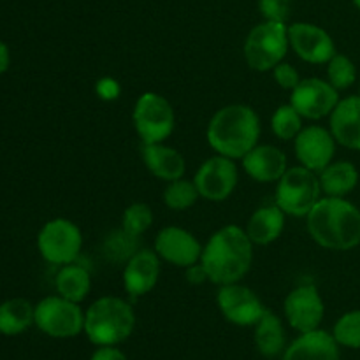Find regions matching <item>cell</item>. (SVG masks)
Wrapping results in <instances>:
<instances>
[{
	"mask_svg": "<svg viewBox=\"0 0 360 360\" xmlns=\"http://www.w3.org/2000/svg\"><path fill=\"white\" fill-rule=\"evenodd\" d=\"M354 6L357 7V9L360 11V0H354Z\"/></svg>",
	"mask_w": 360,
	"mask_h": 360,
	"instance_id": "f35d334b",
	"label": "cell"
},
{
	"mask_svg": "<svg viewBox=\"0 0 360 360\" xmlns=\"http://www.w3.org/2000/svg\"><path fill=\"white\" fill-rule=\"evenodd\" d=\"M155 252L165 262L176 267H190L202 255L199 239L181 227H164L155 238Z\"/></svg>",
	"mask_w": 360,
	"mask_h": 360,
	"instance_id": "2e32d148",
	"label": "cell"
},
{
	"mask_svg": "<svg viewBox=\"0 0 360 360\" xmlns=\"http://www.w3.org/2000/svg\"><path fill=\"white\" fill-rule=\"evenodd\" d=\"M206 136L217 155L241 160L259 144L260 118L250 105L229 104L214 112Z\"/></svg>",
	"mask_w": 360,
	"mask_h": 360,
	"instance_id": "3957f363",
	"label": "cell"
},
{
	"mask_svg": "<svg viewBox=\"0 0 360 360\" xmlns=\"http://www.w3.org/2000/svg\"><path fill=\"white\" fill-rule=\"evenodd\" d=\"M95 91L102 101H116L122 94V86L115 77H102L95 84Z\"/></svg>",
	"mask_w": 360,
	"mask_h": 360,
	"instance_id": "e575fe53",
	"label": "cell"
},
{
	"mask_svg": "<svg viewBox=\"0 0 360 360\" xmlns=\"http://www.w3.org/2000/svg\"><path fill=\"white\" fill-rule=\"evenodd\" d=\"M160 276V257L153 250H139L123 269V287L130 297H143L151 292Z\"/></svg>",
	"mask_w": 360,
	"mask_h": 360,
	"instance_id": "e0dca14e",
	"label": "cell"
},
{
	"mask_svg": "<svg viewBox=\"0 0 360 360\" xmlns=\"http://www.w3.org/2000/svg\"><path fill=\"white\" fill-rule=\"evenodd\" d=\"M238 179L239 172L236 162L224 155H214L200 164L193 183L202 199L220 202L232 195L238 186Z\"/></svg>",
	"mask_w": 360,
	"mask_h": 360,
	"instance_id": "30bf717a",
	"label": "cell"
},
{
	"mask_svg": "<svg viewBox=\"0 0 360 360\" xmlns=\"http://www.w3.org/2000/svg\"><path fill=\"white\" fill-rule=\"evenodd\" d=\"M35 323V306L23 297L7 299L0 304V334L18 336Z\"/></svg>",
	"mask_w": 360,
	"mask_h": 360,
	"instance_id": "cb8c5ba5",
	"label": "cell"
},
{
	"mask_svg": "<svg viewBox=\"0 0 360 360\" xmlns=\"http://www.w3.org/2000/svg\"><path fill=\"white\" fill-rule=\"evenodd\" d=\"M329 118V130L336 143L360 151V95L341 98Z\"/></svg>",
	"mask_w": 360,
	"mask_h": 360,
	"instance_id": "d6986e66",
	"label": "cell"
},
{
	"mask_svg": "<svg viewBox=\"0 0 360 360\" xmlns=\"http://www.w3.org/2000/svg\"><path fill=\"white\" fill-rule=\"evenodd\" d=\"M340 91L320 77H308L292 90L290 104L295 111L308 120H322L330 116L340 102Z\"/></svg>",
	"mask_w": 360,
	"mask_h": 360,
	"instance_id": "4fadbf2b",
	"label": "cell"
},
{
	"mask_svg": "<svg viewBox=\"0 0 360 360\" xmlns=\"http://www.w3.org/2000/svg\"><path fill=\"white\" fill-rule=\"evenodd\" d=\"M288 39L290 48L295 55L308 63H327L336 55V44L327 30L306 21H295L288 25Z\"/></svg>",
	"mask_w": 360,
	"mask_h": 360,
	"instance_id": "5bb4252c",
	"label": "cell"
},
{
	"mask_svg": "<svg viewBox=\"0 0 360 360\" xmlns=\"http://www.w3.org/2000/svg\"><path fill=\"white\" fill-rule=\"evenodd\" d=\"M199 190H197L195 183L188 181V179H174L169 181L167 188L164 190V202L169 210L172 211H185L195 204L199 199Z\"/></svg>",
	"mask_w": 360,
	"mask_h": 360,
	"instance_id": "f1b7e54d",
	"label": "cell"
},
{
	"mask_svg": "<svg viewBox=\"0 0 360 360\" xmlns=\"http://www.w3.org/2000/svg\"><path fill=\"white\" fill-rule=\"evenodd\" d=\"M102 252H104L105 259L111 260V262L127 264L137 252H139V238L130 234V232H127L125 229L112 231L111 234L105 236L104 245H102Z\"/></svg>",
	"mask_w": 360,
	"mask_h": 360,
	"instance_id": "4316f807",
	"label": "cell"
},
{
	"mask_svg": "<svg viewBox=\"0 0 360 360\" xmlns=\"http://www.w3.org/2000/svg\"><path fill=\"white\" fill-rule=\"evenodd\" d=\"M274 81L278 83V86H281L283 90H294L299 83H301V77H299V72L290 65V63H278L273 69Z\"/></svg>",
	"mask_w": 360,
	"mask_h": 360,
	"instance_id": "836d02e7",
	"label": "cell"
},
{
	"mask_svg": "<svg viewBox=\"0 0 360 360\" xmlns=\"http://www.w3.org/2000/svg\"><path fill=\"white\" fill-rule=\"evenodd\" d=\"M294 148L299 164L320 174L334 160L336 139L330 130L320 125H309L297 134Z\"/></svg>",
	"mask_w": 360,
	"mask_h": 360,
	"instance_id": "9a60e30c",
	"label": "cell"
},
{
	"mask_svg": "<svg viewBox=\"0 0 360 360\" xmlns=\"http://www.w3.org/2000/svg\"><path fill=\"white\" fill-rule=\"evenodd\" d=\"M153 224V211L148 204L134 202L123 211L122 217V229L134 236H143Z\"/></svg>",
	"mask_w": 360,
	"mask_h": 360,
	"instance_id": "1f68e13d",
	"label": "cell"
},
{
	"mask_svg": "<svg viewBox=\"0 0 360 360\" xmlns=\"http://www.w3.org/2000/svg\"><path fill=\"white\" fill-rule=\"evenodd\" d=\"M55 287L58 295L79 304L90 294L91 276L86 267L79 264H65L56 274Z\"/></svg>",
	"mask_w": 360,
	"mask_h": 360,
	"instance_id": "d4e9b609",
	"label": "cell"
},
{
	"mask_svg": "<svg viewBox=\"0 0 360 360\" xmlns=\"http://www.w3.org/2000/svg\"><path fill=\"white\" fill-rule=\"evenodd\" d=\"M136 327V313L130 302L115 295L97 299L84 313V334L97 347H116Z\"/></svg>",
	"mask_w": 360,
	"mask_h": 360,
	"instance_id": "277c9868",
	"label": "cell"
},
{
	"mask_svg": "<svg viewBox=\"0 0 360 360\" xmlns=\"http://www.w3.org/2000/svg\"><path fill=\"white\" fill-rule=\"evenodd\" d=\"M35 326L56 340L76 338L84 330V313L77 302L62 295H49L35 304Z\"/></svg>",
	"mask_w": 360,
	"mask_h": 360,
	"instance_id": "ba28073f",
	"label": "cell"
},
{
	"mask_svg": "<svg viewBox=\"0 0 360 360\" xmlns=\"http://www.w3.org/2000/svg\"><path fill=\"white\" fill-rule=\"evenodd\" d=\"M11 65V51H9V46L0 39V76L4 72H7Z\"/></svg>",
	"mask_w": 360,
	"mask_h": 360,
	"instance_id": "74e56055",
	"label": "cell"
},
{
	"mask_svg": "<svg viewBox=\"0 0 360 360\" xmlns=\"http://www.w3.org/2000/svg\"><path fill=\"white\" fill-rule=\"evenodd\" d=\"M90 360H129L127 355L116 347H98L97 350L91 354Z\"/></svg>",
	"mask_w": 360,
	"mask_h": 360,
	"instance_id": "d590c367",
	"label": "cell"
},
{
	"mask_svg": "<svg viewBox=\"0 0 360 360\" xmlns=\"http://www.w3.org/2000/svg\"><path fill=\"white\" fill-rule=\"evenodd\" d=\"M334 340L338 341L340 347L360 348V309H354L341 316L333 329Z\"/></svg>",
	"mask_w": 360,
	"mask_h": 360,
	"instance_id": "4dcf8cb0",
	"label": "cell"
},
{
	"mask_svg": "<svg viewBox=\"0 0 360 360\" xmlns=\"http://www.w3.org/2000/svg\"><path fill=\"white\" fill-rule=\"evenodd\" d=\"M306 218L309 236L322 248L347 252L360 245V210L347 197H322Z\"/></svg>",
	"mask_w": 360,
	"mask_h": 360,
	"instance_id": "6da1fadb",
	"label": "cell"
},
{
	"mask_svg": "<svg viewBox=\"0 0 360 360\" xmlns=\"http://www.w3.org/2000/svg\"><path fill=\"white\" fill-rule=\"evenodd\" d=\"M217 304L221 315L231 323L239 327L257 326L262 315L266 313L262 301L252 288L238 283L220 285L217 294Z\"/></svg>",
	"mask_w": 360,
	"mask_h": 360,
	"instance_id": "7c38bea8",
	"label": "cell"
},
{
	"mask_svg": "<svg viewBox=\"0 0 360 360\" xmlns=\"http://www.w3.org/2000/svg\"><path fill=\"white\" fill-rule=\"evenodd\" d=\"M241 160L246 174L259 183H278L288 169L287 155L273 144H257Z\"/></svg>",
	"mask_w": 360,
	"mask_h": 360,
	"instance_id": "ac0fdd59",
	"label": "cell"
},
{
	"mask_svg": "<svg viewBox=\"0 0 360 360\" xmlns=\"http://www.w3.org/2000/svg\"><path fill=\"white\" fill-rule=\"evenodd\" d=\"M186 280H188V283L192 285H200L204 283V281L210 280V276H207L206 269H204V266L200 262L193 264V266L186 267Z\"/></svg>",
	"mask_w": 360,
	"mask_h": 360,
	"instance_id": "8d00e7d4",
	"label": "cell"
},
{
	"mask_svg": "<svg viewBox=\"0 0 360 360\" xmlns=\"http://www.w3.org/2000/svg\"><path fill=\"white\" fill-rule=\"evenodd\" d=\"M141 155H143V162L148 171L157 176L158 179L174 181L185 174V158L176 148L167 146L164 143L143 144Z\"/></svg>",
	"mask_w": 360,
	"mask_h": 360,
	"instance_id": "44dd1931",
	"label": "cell"
},
{
	"mask_svg": "<svg viewBox=\"0 0 360 360\" xmlns=\"http://www.w3.org/2000/svg\"><path fill=\"white\" fill-rule=\"evenodd\" d=\"M285 229V213L276 202L260 206L246 224V234L253 245L266 246L276 241Z\"/></svg>",
	"mask_w": 360,
	"mask_h": 360,
	"instance_id": "7402d4cb",
	"label": "cell"
},
{
	"mask_svg": "<svg viewBox=\"0 0 360 360\" xmlns=\"http://www.w3.org/2000/svg\"><path fill=\"white\" fill-rule=\"evenodd\" d=\"M283 360H341L340 345L333 334L316 329L301 334L285 350Z\"/></svg>",
	"mask_w": 360,
	"mask_h": 360,
	"instance_id": "ffe728a7",
	"label": "cell"
},
{
	"mask_svg": "<svg viewBox=\"0 0 360 360\" xmlns=\"http://www.w3.org/2000/svg\"><path fill=\"white\" fill-rule=\"evenodd\" d=\"M283 311L290 327L304 334L319 329L326 315V306L315 285L302 283L288 292L283 302Z\"/></svg>",
	"mask_w": 360,
	"mask_h": 360,
	"instance_id": "8fae6325",
	"label": "cell"
},
{
	"mask_svg": "<svg viewBox=\"0 0 360 360\" xmlns=\"http://www.w3.org/2000/svg\"><path fill=\"white\" fill-rule=\"evenodd\" d=\"M255 345L260 354L274 359L285 350V329L280 316L266 309L262 319L255 326Z\"/></svg>",
	"mask_w": 360,
	"mask_h": 360,
	"instance_id": "484cf974",
	"label": "cell"
},
{
	"mask_svg": "<svg viewBox=\"0 0 360 360\" xmlns=\"http://www.w3.org/2000/svg\"><path fill=\"white\" fill-rule=\"evenodd\" d=\"M322 199V186L316 172L297 165V167L287 169L276 185V200L278 206L283 210L285 214L290 217H308L319 200Z\"/></svg>",
	"mask_w": 360,
	"mask_h": 360,
	"instance_id": "8992f818",
	"label": "cell"
},
{
	"mask_svg": "<svg viewBox=\"0 0 360 360\" xmlns=\"http://www.w3.org/2000/svg\"><path fill=\"white\" fill-rule=\"evenodd\" d=\"M327 81L340 90H348L357 81V67L347 55L336 53L327 62Z\"/></svg>",
	"mask_w": 360,
	"mask_h": 360,
	"instance_id": "f546056e",
	"label": "cell"
},
{
	"mask_svg": "<svg viewBox=\"0 0 360 360\" xmlns=\"http://www.w3.org/2000/svg\"><path fill=\"white\" fill-rule=\"evenodd\" d=\"M199 262L213 283H238L252 267L253 243L250 241L245 229L225 225L211 236L206 246H202Z\"/></svg>",
	"mask_w": 360,
	"mask_h": 360,
	"instance_id": "7a4b0ae2",
	"label": "cell"
},
{
	"mask_svg": "<svg viewBox=\"0 0 360 360\" xmlns=\"http://www.w3.org/2000/svg\"><path fill=\"white\" fill-rule=\"evenodd\" d=\"M288 48H290L288 25L281 21L264 20L246 35L243 51L250 69L257 72H267L283 62Z\"/></svg>",
	"mask_w": 360,
	"mask_h": 360,
	"instance_id": "5b68a950",
	"label": "cell"
},
{
	"mask_svg": "<svg viewBox=\"0 0 360 360\" xmlns=\"http://www.w3.org/2000/svg\"><path fill=\"white\" fill-rule=\"evenodd\" d=\"M320 186L327 197H347L359 185V171L352 162H330L320 172Z\"/></svg>",
	"mask_w": 360,
	"mask_h": 360,
	"instance_id": "603a6c76",
	"label": "cell"
},
{
	"mask_svg": "<svg viewBox=\"0 0 360 360\" xmlns=\"http://www.w3.org/2000/svg\"><path fill=\"white\" fill-rule=\"evenodd\" d=\"M271 129H273L274 136L280 137L281 141H292L304 129L302 127V116L288 102V104L276 108V111L273 112V116H271Z\"/></svg>",
	"mask_w": 360,
	"mask_h": 360,
	"instance_id": "83f0119b",
	"label": "cell"
},
{
	"mask_svg": "<svg viewBox=\"0 0 360 360\" xmlns=\"http://www.w3.org/2000/svg\"><path fill=\"white\" fill-rule=\"evenodd\" d=\"M259 11L264 20L287 23L290 18L292 0H259Z\"/></svg>",
	"mask_w": 360,
	"mask_h": 360,
	"instance_id": "d6a6232c",
	"label": "cell"
},
{
	"mask_svg": "<svg viewBox=\"0 0 360 360\" xmlns=\"http://www.w3.org/2000/svg\"><path fill=\"white\" fill-rule=\"evenodd\" d=\"M83 248V234L74 221L53 218L46 221L37 234V250L42 259L55 266L76 262Z\"/></svg>",
	"mask_w": 360,
	"mask_h": 360,
	"instance_id": "9c48e42d",
	"label": "cell"
},
{
	"mask_svg": "<svg viewBox=\"0 0 360 360\" xmlns=\"http://www.w3.org/2000/svg\"><path fill=\"white\" fill-rule=\"evenodd\" d=\"M132 122L143 144L164 143L174 130V109L160 94L144 91L134 105Z\"/></svg>",
	"mask_w": 360,
	"mask_h": 360,
	"instance_id": "52a82bcc",
	"label": "cell"
}]
</instances>
